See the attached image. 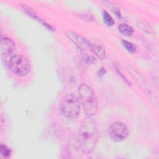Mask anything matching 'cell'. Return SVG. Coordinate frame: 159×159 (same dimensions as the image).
Instances as JSON below:
<instances>
[{
	"instance_id": "6da1fadb",
	"label": "cell",
	"mask_w": 159,
	"mask_h": 159,
	"mask_svg": "<svg viewBox=\"0 0 159 159\" xmlns=\"http://www.w3.org/2000/svg\"><path fill=\"white\" fill-rule=\"evenodd\" d=\"M98 139L96 124L91 117L87 116L82 120L78 131V142L81 150L89 153L94 149Z\"/></svg>"
},
{
	"instance_id": "7a4b0ae2",
	"label": "cell",
	"mask_w": 159,
	"mask_h": 159,
	"mask_svg": "<svg viewBox=\"0 0 159 159\" xmlns=\"http://www.w3.org/2000/svg\"><path fill=\"white\" fill-rule=\"evenodd\" d=\"M78 98L87 116H94L98 109L97 97L92 88L86 83H81L78 89Z\"/></svg>"
},
{
	"instance_id": "3957f363",
	"label": "cell",
	"mask_w": 159,
	"mask_h": 159,
	"mask_svg": "<svg viewBox=\"0 0 159 159\" xmlns=\"http://www.w3.org/2000/svg\"><path fill=\"white\" fill-rule=\"evenodd\" d=\"M80 102L78 97L73 93L66 94L61 99L59 104L61 114L68 119H76L80 112Z\"/></svg>"
},
{
	"instance_id": "277c9868",
	"label": "cell",
	"mask_w": 159,
	"mask_h": 159,
	"mask_svg": "<svg viewBox=\"0 0 159 159\" xmlns=\"http://www.w3.org/2000/svg\"><path fill=\"white\" fill-rule=\"evenodd\" d=\"M8 66L10 70L19 76L27 75L31 69L28 58L22 55H15L11 57Z\"/></svg>"
},
{
	"instance_id": "5b68a950",
	"label": "cell",
	"mask_w": 159,
	"mask_h": 159,
	"mask_svg": "<svg viewBox=\"0 0 159 159\" xmlns=\"http://www.w3.org/2000/svg\"><path fill=\"white\" fill-rule=\"evenodd\" d=\"M108 133L112 140L115 142H121L127 137L129 130L124 123L117 121L112 123L109 126Z\"/></svg>"
},
{
	"instance_id": "8992f818",
	"label": "cell",
	"mask_w": 159,
	"mask_h": 159,
	"mask_svg": "<svg viewBox=\"0 0 159 159\" xmlns=\"http://www.w3.org/2000/svg\"><path fill=\"white\" fill-rule=\"evenodd\" d=\"M66 35L80 48L82 50H84L87 48H89V42H88L86 39H84L83 37H82L80 35L73 32L68 30L66 32Z\"/></svg>"
},
{
	"instance_id": "52a82bcc",
	"label": "cell",
	"mask_w": 159,
	"mask_h": 159,
	"mask_svg": "<svg viewBox=\"0 0 159 159\" xmlns=\"http://www.w3.org/2000/svg\"><path fill=\"white\" fill-rule=\"evenodd\" d=\"M15 49L14 42L8 37H2L1 42V52L3 55H11Z\"/></svg>"
},
{
	"instance_id": "ba28073f",
	"label": "cell",
	"mask_w": 159,
	"mask_h": 159,
	"mask_svg": "<svg viewBox=\"0 0 159 159\" xmlns=\"http://www.w3.org/2000/svg\"><path fill=\"white\" fill-rule=\"evenodd\" d=\"M89 48H90V50L93 54H94L101 60H104L106 58V51L102 47L96 45H93L89 43Z\"/></svg>"
},
{
	"instance_id": "9c48e42d",
	"label": "cell",
	"mask_w": 159,
	"mask_h": 159,
	"mask_svg": "<svg viewBox=\"0 0 159 159\" xmlns=\"http://www.w3.org/2000/svg\"><path fill=\"white\" fill-rule=\"evenodd\" d=\"M119 31L125 36H130L134 33L133 28L127 24L122 23L118 26Z\"/></svg>"
},
{
	"instance_id": "30bf717a",
	"label": "cell",
	"mask_w": 159,
	"mask_h": 159,
	"mask_svg": "<svg viewBox=\"0 0 159 159\" xmlns=\"http://www.w3.org/2000/svg\"><path fill=\"white\" fill-rule=\"evenodd\" d=\"M121 44L125 48V50L129 52V53H134L136 52L137 48L135 47V45L134 44H133L132 43L126 41L125 40H121Z\"/></svg>"
},
{
	"instance_id": "8fae6325",
	"label": "cell",
	"mask_w": 159,
	"mask_h": 159,
	"mask_svg": "<svg viewBox=\"0 0 159 159\" xmlns=\"http://www.w3.org/2000/svg\"><path fill=\"white\" fill-rule=\"evenodd\" d=\"M102 16H103L104 22L107 26H112L114 24L115 22H114L113 18L107 11H102Z\"/></svg>"
},
{
	"instance_id": "7c38bea8",
	"label": "cell",
	"mask_w": 159,
	"mask_h": 159,
	"mask_svg": "<svg viewBox=\"0 0 159 159\" xmlns=\"http://www.w3.org/2000/svg\"><path fill=\"white\" fill-rule=\"evenodd\" d=\"M0 153L2 157L4 158H8L11 156V150L6 145L1 144L0 146Z\"/></svg>"
},
{
	"instance_id": "4fadbf2b",
	"label": "cell",
	"mask_w": 159,
	"mask_h": 159,
	"mask_svg": "<svg viewBox=\"0 0 159 159\" xmlns=\"http://www.w3.org/2000/svg\"><path fill=\"white\" fill-rule=\"evenodd\" d=\"M139 27H140V28L142 30H143V31H145V32H147V33L152 34V33H153V29L152 28V27H151L149 24H147V23L145 22H142V23H140L139 25Z\"/></svg>"
},
{
	"instance_id": "5bb4252c",
	"label": "cell",
	"mask_w": 159,
	"mask_h": 159,
	"mask_svg": "<svg viewBox=\"0 0 159 159\" xmlns=\"http://www.w3.org/2000/svg\"><path fill=\"white\" fill-rule=\"evenodd\" d=\"M111 11L116 14V16L118 17V18H121V14H120V12L119 11V9L116 7L114 5L113 6V7L111 8Z\"/></svg>"
},
{
	"instance_id": "9a60e30c",
	"label": "cell",
	"mask_w": 159,
	"mask_h": 159,
	"mask_svg": "<svg viewBox=\"0 0 159 159\" xmlns=\"http://www.w3.org/2000/svg\"><path fill=\"white\" fill-rule=\"evenodd\" d=\"M86 61L87 63L89 64H95L97 62L96 59L93 57H88L86 58Z\"/></svg>"
},
{
	"instance_id": "2e32d148",
	"label": "cell",
	"mask_w": 159,
	"mask_h": 159,
	"mask_svg": "<svg viewBox=\"0 0 159 159\" xmlns=\"http://www.w3.org/2000/svg\"><path fill=\"white\" fill-rule=\"evenodd\" d=\"M116 70H117V73H119V75L122 77V78L123 79V80L125 81V83H128V84H130V82L129 81V80L127 79V78H126V77L123 75V73L121 72V71L120 70V69L118 68L117 67H116Z\"/></svg>"
},
{
	"instance_id": "e0dca14e",
	"label": "cell",
	"mask_w": 159,
	"mask_h": 159,
	"mask_svg": "<svg viewBox=\"0 0 159 159\" xmlns=\"http://www.w3.org/2000/svg\"><path fill=\"white\" fill-rule=\"evenodd\" d=\"M106 69L105 68H101L100 69H99V70H98V76H103L104 74H105V73H106Z\"/></svg>"
}]
</instances>
